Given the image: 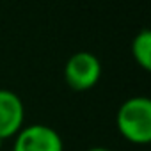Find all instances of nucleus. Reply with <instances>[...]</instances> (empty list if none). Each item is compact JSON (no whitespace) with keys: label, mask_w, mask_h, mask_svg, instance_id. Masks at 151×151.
Listing matches in <instances>:
<instances>
[{"label":"nucleus","mask_w":151,"mask_h":151,"mask_svg":"<svg viewBox=\"0 0 151 151\" xmlns=\"http://www.w3.org/2000/svg\"><path fill=\"white\" fill-rule=\"evenodd\" d=\"M2 142H4V140H0V146H2Z\"/></svg>","instance_id":"obj_7"},{"label":"nucleus","mask_w":151,"mask_h":151,"mask_svg":"<svg viewBox=\"0 0 151 151\" xmlns=\"http://www.w3.org/2000/svg\"><path fill=\"white\" fill-rule=\"evenodd\" d=\"M13 151H64V142L52 126L29 124L14 135Z\"/></svg>","instance_id":"obj_3"},{"label":"nucleus","mask_w":151,"mask_h":151,"mask_svg":"<svg viewBox=\"0 0 151 151\" xmlns=\"http://www.w3.org/2000/svg\"><path fill=\"white\" fill-rule=\"evenodd\" d=\"M87 151H110L109 147H103V146H94V147H89Z\"/></svg>","instance_id":"obj_6"},{"label":"nucleus","mask_w":151,"mask_h":151,"mask_svg":"<svg viewBox=\"0 0 151 151\" xmlns=\"http://www.w3.org/2000/svg\"><path fill=\"white\" fill-rule=\"evenodd\" d=\"M25 121L23 100L9 89H0V140L14 137Z\"/></svg>","instance_id":"obj_4"},{"label":"nucleus","mask_w":151,"mask_h":151,"mask_svg":"<svg viewBox=\"0 0 151 151\" xmlns=\"http://www.w3.org/2000/svg\"><path fill=\"white\" fill-rule=\"evenodd\" d=\"M101 77V62L91 52L73 53L64 66V80L73 91H89Z\"/></svg>","instance_id":"obj_2"},{"label":"nucleus","mask_w":151,"mask_h":151,"mask_svg":"<svg viewBox=\"0 0 151 151\" xmlns=\"http://www.w3.org/2000/svg\"><path fill=\"white\" fill-rule=\"evenodd\" d=\"M116 126L123 139L144 146L151 140V100L132 96L124 100L116 114Z\"/></svg>","instance_id":"obj_1"},{"label":"nucleus","mask_w":151,"mask_h":151,"mask_svg":"<svg viewBox=\"0 0 151 151\" xmlns=\"http://www.w3.org/2000/svg\"><path fill=\"white\" fill-rule=\"evenodd\" d=\"M132 55L135 62L144 69L151 71V30L142 29L132 41Z\"/></svg>","instance_id":"obj_5"}]
</instances>
